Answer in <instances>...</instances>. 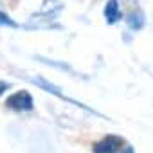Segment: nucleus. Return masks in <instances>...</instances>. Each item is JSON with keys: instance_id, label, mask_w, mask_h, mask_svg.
<instances>
[{"instance_id": "423d86ee", "label": "nucleus", "mask_w": 153, "mask_h": 153, "mask_svg": "<svg viewBox=\"0 0 153 153\" xmlns=\"http://www.w3.org/2000/svg\"><path fill=\"white\" fill-rule=\"evenodd\" d=\"M0 25H6V27H18V24H16L11 16H7V13H4V11H0Z\"/></svg>"}, {"instance_id": "f03ea898", "label": "nucleus", "mask_w": 153, "mask_h": 153, "mask_svg": "<svg viewBox=\"0 0 153 153\" xmlns=\"http://www.w3.org/2000/svg\"><path fill=\"white\" fill-rule=\"evenodd\" d=\"M124 148V140L119 135H106L99 142L94 144L92 151L94 153H119Z\"/></svg>"}, {"instance_id": "7ed1b4c3", "label": "nucleus", "mask_w": 153, "mask_h": 153, "mask_svg": "<svg viewBox=\"0 0 153 153\" xmlns=\"http://www.w3.org/2000/svg\"><path fill=\"white\" fill-rule=\"evenodd\" d=\"M103 15H105V20H106L108 25L117 24V22L121 20V16H123V13H121V9H119V0H108L106 6H105Z\"/></svg>"}, {"instance_id": "20e7f679", "label": "nucleus", "mask_w": 153, "mask_h": 153, "mask_svg": "<svg viewBox=\"0 0 153 153\" xmlns=\"http://www.w3.org/2000/svg\"><path fill=\"white\" fill-rule=\"evenodd\" d=\"M126 24H128V27H131V29H142V25H144V15H142V11H139V9H133L128 16H126Z\"/></svg>"}, {"instance_id": "6e6552de", "label": "nucleus", "mask_w": 153, "mask_h": 153, "mask_svg": "<svg viewBox=\"0 0 153 153\" xmlns=\"http://www.w3.org/2000/svg\"><path fill=\"white\" fill-rule=\"evenodd\" d=\"M123 153H133V148H131V146H126V148H124V151H123Z\"/></svg>"}, {"instance_id": "39448f33", "label": "nucleus", "mask_w": 153, "mask_h": 153, "mask_svg": "<svg viewBox=\"0 0 153 153\" xmlns=\"http://www.w3.org/2000/svg\"><path fill=\"white\" fill-rule=\"evenodd\" d=\"M31 81H33L34 85H38L40 88H43V90H47V92H52L54 96H58V97H61V99H67V97H65V96L61 94V90H59L58 87H54V85H51V83H47V81H45L43 78H33Z\"/></svg>"}, {"instance_id": "0eeeda50", "label": "nucleus", "mask_w": 153, "mask_h": 153, "mask_svg": "<svg viewBox=\"0 0 153 153\" xmlns=\"http://www.w3.org/2000/svg\"><path fill=\"white\" fill-rule=\"evenodd\" d=\"M9 87H11V85H9L7 81H0V96H2L6 90H9Z\"/></svg>"}, {"instance_id": "f257e3e1", "label": "nucleus", "mask_w": 153, "mask_h": 153, "mask_svg": "<svg viewBox=\"0 0 153 153\" xmlns=\"http://www.w3.org/2000/svg\"><path fill=\"white\" fill-rule=\"evenodd\" d=\"M6 106H9L15 112H31L34 103H33V97H31V94L27 90H20V92L7 97Z\"/></svg>"}]
</instances>
